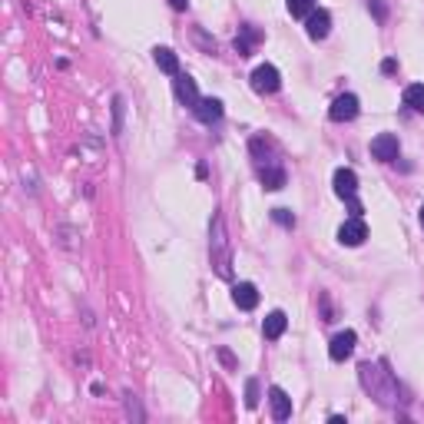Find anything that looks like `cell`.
<instances>
[{
	"label": "cell",
	"mask_w": 424,
	"mask_h": 424,
	"mask_svg": "<svg viewBox=\"0 0 424 424\" xmlns=\"http://www.w3.org/2000/svg\"><path fill=\"white\" fill-rule=\"evenodd\" d=\"M328 30H332L328 10H315V14L305 17V34H309V40H325L328 37Z\"/></svg>",
	"instance_id": "8"
},
{
	"label": "cell",
	"mask_w": 424,
	"mask_h": 424,
	"mask_svg": "<svg viewBox=\"0 0 424 424\" xmlns=\"http://www.w3.org/2000/svg\"><path fill=\"white\" fill-rule=\"evenodd\" d=\"M209 249H212V265H216V272H219L222 278H229L232 256H229V239H225V229H222L219 216L212 219V242H209Z\"/></svg>",
	"instance_id": "2"
},
{
	"label": "cell",
	"mask_w": 424,
	"mask_h": 424,
	"mask_svg": "<svg viewBox=\"0 0 424 424\" xmlns=\"http://www.w3.org/2000/svg\"><path fill=\"white\" fill-rule=\"evenodd\" d=\"M381 70H385V74H394V70H398V60H385Z\"/></svg>",
	"instance_id": "27"
},
{
	"label": "cell",
	"mask_w": 424,
	"mask_h": 424,
	"mask_svg": "<svg viewBox=\"0 0 424 424\" xmlns=\"http://www.w3.org/2000/svg\"><path fill=\"white\" fill-rule=\"evenodd\" d=\"M265 153H269V143L265 140H252V156H256L258 163L265 159Z\"/></svg>",
	"instance_id": "24"
},
{
	"label": "cell",
	"mask_w": 424,
	"mask_h": 424,
	"mask_svg": "<svg viewBox=\"0 0 424 424\" xmlns=\"http://www.w3.org/2000/svg\"><path fill=\"white\" fill-rule=\"evenodd\" d=\"M269 405H272V418L276 421H289L292 418V398L285 394V388H269Z\"/></svg>",
	"instance_id": "9"
},
{
	"label": "cell",
	"mask_w": 424,
	"mask_h": 424,
	"mask_svg": "<svg viewBox=\"0 0 424 424\" xmlns=\"http://www.w3.org/2000/svg\"><path fill=\"white\" fill-rule=\"evenodd\" d=\"M153 60H156V67H159L163 74H169V76L179 74V56L172 54L169 47H156V50H153Z\"/></svg>",
	"instance_id": "15"
},
{
	"label": "cell",
	"mask_w": 424,
	"mask_h": 424,
	"mask_svg": "<svg viewBox=\"0 0 424 424\" xmlns=\"http://www.w3.org/2000/svg\"><path fill=\"white\" fill-rule=\"evenodd\" d=\"M368 239V225H365V219L361 216H351L348 222H342V229H338V242L342 245H361V242Z\"/></svg>",
	"instance_id": "4"
},
{
	"label": "cell",
	"mask_w": 424,
	"mask_h": 424,
	"mask_svg": "<svg viewBox=\"0 0 424 424\" xmlns=\"http://www.w3.org/2000/svg\"><path fill=\"white\" fill-rule=\"evenodd\" d=\"M405 107L414 113H424V83H411L405 90Z\"/></svg>",
	"instance_id": "17"
},
{
	"label": "cell",
	"mask_w": 424,
	"mask_h": 424,
	"mask_svg": "<svg viewBox=\"0 0 424 424\" xmlns=\"http://www.w3.org/2000/svg\"><path fill=\"white\" fill-rule=\"evenodd\" d=\"M245 405H249V408L258 405V381H256V378H249V381H245Z\"/></svg>",
	"instance_id": "22"
},
{
	"label": "cell",
	"mask_w": 424,
	"mask_h": 424,
	"mask_svg": "<svg viewBox=\"0 0 424 424\" xmlns=\"http://www.w3.org/2000/svg\"><path fill=\"white\" fill-rule=\"evenodd\" d=\"M123 113H126V100L113 96V136H123Z\"/></svg>",
	"instance_id": "19"
},
{
	"label": "cell",
	"mask_w": 424,
	"mask_h": 424,
	"mask_svg": "<svg viewBox=\"0 0 424 424\" xmlns=\"http://www.w3.org/2000/svg\"><path fill=\"white\" fill-rule=\"evenodd\" d=\"M358 381H361V388H365L381 408L401 405V388H398V381H394V375L388 371L385 361H365V365L358 368Z\"/></svg>",
	"instance_id": "1"
},
{
	"label": "cell",
	"mask_w": 424,
	"mask_h": 424,
	"mask_svg": "<svg viewBox=\"0 0 424 424\" xmlns=\"http://www.w3.org/2000/svg\"><path fill=\"white\" fill-rule=\"evenodd\" d=\"M371 156H375L378 163H394V159H398V136H394V133H378V136L371 140Z\"/></svg>",
	"instance_id": "5"
},
{
	"label": "cell",
	"mask_w": 424,
	"mask_h": 424,
	"mask_svg": "<svg viewBox=\"0 0 424 424\" xmlns=\"http://www.w3.org/2000/svg\"><path fill=\"white\" fill-rule=\"evenodd\" d=\"M282 87V74H278L272 63H262L252 70V90L256 93H276Z\"/></svg>",
	"instance_id": "3"
},
{
	"label": "cell",
	"mask_w": 424,
	"mask_h": 424,
	"mask_svg": "<svg viewBox=\"0 0 424 424\" xmlns=\"http://www.w3.org/2000/svg\"><path fill=\"white\" fill-rule=\"evenodd\" d=\"M169 7H172V10H186V7H189V0H169Z\"/></svg>",
	"instance_id": "28"
},
{
	"label": "cell",
	"mask_w": 424,
	"mask_h": 424,
	"mask_svg": "<svg viewBox=\"0 0 424 424\" xmlns=\"http://www.w3.org/2000/svg\"><path fill=\"white\" fill-rule=\"evenodd\" d=\"M219 358H222V365H229V368H236V358L229 355L225 348H219Z\"/></svg>",
	"instance_id": "25"
},
{
	"label": "cell",
	"mask_w": 424,
	"mask_h": 424,
	"mask_svg": "<svg viewBox=\"0 0 424 424\" xmlns=\"http://www.w3.org/2000/svg\"><path fill=\"white\" fill-rule=\"evenodd\" d=\"M289 3V14L292 17H309L315 14V0H285Z\"/></svg>",
	"instance_id": "20"
},
{
	"label": "cell",
	"mask_w": 424,
	"mask_h": 424,
	"mask_svg": "<svg viewBox=\"0 0 424 424\" xmlns=\"http://www.w3.org/2000/svg\"><path fill=\"white\" fill-rule=\"evenodd\" d=\"M126 414L129 418H136V421H143L146 414H143V408H140V401L133 398V394H126Z\"/></svg>",
	"instance_id": "23"
},
{
	"label": "cell",
	"mask_w": 424,
	"mask_h": 424,
	"mask_svg": "<svg viewBox=\"0 0 424 424\" xmlns=\"http://www.w3.org/2000/svg\"><path fill=\"white\" fill-rule=\"evenodd\" d=\"M258 40V34L252 27H239V37H236V54L239 56H249L252 54V43Z\"/></svg>",
	"instance_id": "18"
},
{
	"label": "cell",
	"mask_w": 424,
	"mask_h": 424,
	"mask_svg": "<svg viewBox=\"0 0 424 424\" xmlns=\"http://www.w3.org/2000/svg\"><path fill=\"white\" fill-rule=\"evenodd\" d=\"M421 229H424V205H421Z\"/></svg>",
	"instance_id": "29"
},
{
	"label": "cell",
	"mask_w": 424,
	"mask_h": 424,
	"mask_svg": "<svg viewBox=\"0 0 424 424\" xmlns=\"http://www.w3.org/2000/svg\"><path fill=\"white\" fill-rule=\"evenodd\" d=\"M258 179H262L265 189H282V186H285V169L282 166H262Z\"/></svg>",
	"instance_id": "16"
},
{
	"label": "cell",
	"mask_w": 424,
	"mask_h": 424,
	"mask_svg": "<svg viewBox=\"0 0 424 424\" xmlns=\"http://www.w3.org/2000/svg\"><path fill=\"white\" fill-rule=\"evenodd\" d=\"M192 113H196L199 123H219L222 120V103L216 100V96H203V100L192 107Z\"/></svg>",
	"instance_id": "11"
},
{
	"label": "cell",
	"mask_w": 424,
	"mask_h": 424,
	"mask_svg": "<svg viewBox=\"0 0 424 424\" xmlns=\"http://www.w3.org/2000/svg\"><path fill=\"white\" fill-rule=\"evenodd\" d=\"M176 96H179V103H186L189 110L203 100V96H199V90H196V80H192V76H186V74H176Z\"/></svg>",
	"instance_id": "12"
},
{
	"label": "cell",
	"mask_w": 424,
	"mask_h": 424,
	"mask_svg": "<svg viewBox=\"0 0 424 424\" xmlns=\"http://www.w3.org/2000/svg\"><path fill=\"white\" fill-rule=\"evenodd\" d=\"M272 219H276L278 225H285V229H295V216H292L289 209H272Z\"/></svg>",
	"instance_id": "21"
},
{
	"label": "cell",
	"mask_w": 424,
	"mask_h": 424,
	"mask_svg": "<svg viewBox=\"0 0 424 424\" xmlns=\"http://www.w3.org/2000/svg\"><path fill=\"white\" fill-rule=\"evenodd\" d=\"M232 302L239 305L242 312H252L258 305V289L252 285V282H239L236 289H232Z\"/></svg>",
	"instance_id": "13"
},
{
	"label": "cell",
	"mask_w": 424,
	"mask_h": 424,
	"mask_svg": "<svg viewBox=\"0 0 424 424\" xmlns=\"http://www.w3.org/2000/svg\"><path fill=\"white\" fill-rule=\"evenodd\" d=\"M328 116H332L335 123H348V120H355V116H358V96H355V93H342V96L332 103Z\"/></svg>",
	"instance_id": "6"
},
{
	"label": "cell",
	"mask_w": 424,
	"mask_h": 424,
	"mask_svg": "<svg viewBox=\"0 0 424 424\" xmlns=\"http://www.w3.org/2000/svg\"><path fill=\"white\" fill-rule=\"evenodd\" d=\"M348 212H351V216H361V203H358V196H355V199H348Z\"/></svg>",
	"instance_id": "26"
},
{
	"label": "cell",
	"mask_w": 424,
	"mask_h": 424,
	"mask_svg": "<svg viewBox=\"0 0 424 424\" xmlns=\"http://www.w3.org/2000/svg\"><path fill=\"white\" fill-rule=\"evenodd\" d=\"M355 342H358V335L351 332H338L332 338V345H328V355H332V361H345L348 358L351 351H355Z\"/></svg>",
	"instance_id": "10"
},
{
	"label": "cell",
	"mask_w": 424,
	"mask_h": 424,
	"mask_svg": "<svg viewBox=\"0 0 424 424\" xmlns=\"http://www.w3.org/2000/svg\"><path fill=\"white\" fill-rule=\"evenodd\" d=\"M335 196H338V199H345V203H348V199H355V196H358V176H355V172H351V169H335Z\"/></svg>",
	"instance_id": "7"
},
{
	"label": "cell",
	"mask_w": 424,
	"mask_h": 424,
	"mask_svg": "<svg viewBox=\"0 0 424 424\" xmlns=\"http://www.w3.org/2000/svg\"><path fill=\"white\" fill-rule=\"evenodd\" d=\"M285 325H289L285 312H269V315H265V322H262V335H265L269 342H276V338H282Z\"/></svg>",
	"instance_id": "14"
}]
</instances>
